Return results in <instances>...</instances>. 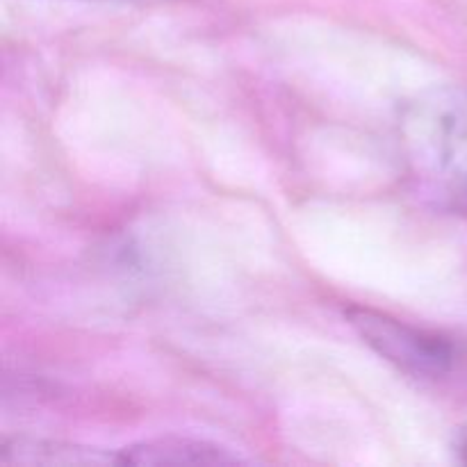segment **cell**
<instances>
[{
	"label": "cell",
	"mask_w": 467,
	"mask_h": 467,
	"mask_svg": "<svg viewBox=\"0 0 467 467\" xmlns=\"http://www.w3.org/2000/svg\"><path fill=\"white\" fill-rule=\"evenodd\" d=\"M461 459H463V463L467 465V441L463 442V450H461Z\"/></svg>",
	"instance_id": "obj_5"
},
{
	"label": "cell",
	"mask_w": 467,
	"mask_h": 467,
	"mask_svg": "<svg viewBox=\"0 0 467 467\" xmlns=\"http://www.w3.org/2000/svg\"><path fill=\"white\" fill-rule=\"evenodd\" d=\"M347 319L379 356L410 377L438 381L459 368L461 347L442 333L410 327L369 308H349Z\"/></svg>",
	"instance_id": "obj_2"
},
{
	"label": "cell",
	"mask_w": 467,
	"mask_h": 467,
	"mask_svg": "<svg viewBox=\"0 0 467 467\" xmlns=\"http://www.w3.org/2000/svg\"><path fill=\"white\" fill-rule=\"evenodd\" d=\"M121 465H223L237 463L223 447L192 438H155L119 451Z\"/></svg>",
	"instance_id": "obj_3"
},
{
	"label": "cell",
	"mask_w": 467,
	"mask_h": 467,
	"mask_svg": "<svg viewBox=\"0 0 467 467\" xmlns=\"http://www.w3.org/2000/svg\"><path fill=\"white\" fill-rule=\"evenodd\" d=\"M397 141L427 203L467 217V89L431 87L401 108Z\"/></svg>",
	"instance_id": "obj_1"
},
{
	"label": "cell",
	"mask_w": 467,
	"mask_h": 467,
	"mask_svg": "<svg viewBox=\"0 0 467 467\" xmlns=\"http://www.w3.org/2000/svg\"><path fill=\"white\" fill-rule=\"evenodd\" d=\"M121 465L119 454H103L87 447L44 441L5 442L0 450L3 467H73V465Z\"/></svg>",
	"instance_id": "obj_4"
}]
</instances>
